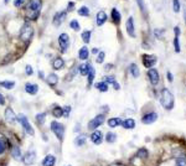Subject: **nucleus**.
Returning a JSON list of instances; mask_svg holds the SVG:
<instances>
[{
  "mask_svg": "<svg viewBox=\"0 0 186 166\" xmlns=\"http://www.w3.org/2000/svg\"><path fill=\"white\" fill-rule=\"evenodd\" d=\"M98 52H99V51H98V49H93V50H92V53H95V55H97Z\"/></svg>",
  "mask_w": 186,
  "mask_h": 166,
  "instance_id": "nucleus-53",
  "label": "nucleus"
},
{
  "mask_svg": "<svg viewBox=\"0 0 186 166\" xmlns=\"http://www.w3.org/2000/svg\"><path fill=\"white\" fill-rule=\"evenodd\" d=\"M88 56H89L88 49H87L86 46H84V47H81L79 51H78V58H79V60H87Z\"/></svg>",
  "mask_w": 186,
  "mask_h": 166,
  "instance_id": "nucleus-26",
  "label": "nucleus"
},
{
  "mask_svg": "<svg viewBox=\"0 0 186 166\" xmlns=\"http://www.w3.org/2000/svg\"><path fill=\"white\" fill-rule=\"evenodd\" d=\"M172 9L175 13H179L180 9H181V5H180V0H172Z\"/></svg>",
  "mask_w": 186,
  "mask_h": 166,
  "instance_id": "nucleus-41",
  "label": "nucleus"
},
{
  "mask_svg": "<svg viewBox=\"0 0 186 166\" xmlns=\"http://www.w3.org/2000/svg\"><path fill=\"white\" fill-rule=\"evenodd\" d=\"M82 40H83L84 44H89V42H91V31L84 30V31L82 32Z\"/></svg>",
  "mask_w": 186,
  "mask_h": 166,
  "instance_id": "nucleus-35",
  "label": "nucleus"
},
{
  "mask_svg": "<svg viewBox=\"0 0 186 166\" xmlns=\"http://www.w3.org/2000/svg\"><path fill=\"white\" fill-rule=\"evenodd\" d=\"M174 49H175V52H176V53H180V51H181L180 41H179V36H176V35H175V38H174Z\"/></svg>",
  "mask_w": 186,
  "mask_h": 166,
  "instance_id": "nucleus-36",
  "label": "nucleus"
},
{
  "mask_svg": "<svg viewBox=\"0 0 186 166\" xmlns=\"http://www.w3.org/2000/svg\"><path fill=\"white\" fill-rule=\"evenodd\" d=\"M102 140H103V134H102L101 130H95V132L91 134V141L95 144V145L102 144Z\"/></svg>",
  "mask_w": 186,
  "mask_h": 166,
  "instance_id": "nucleus-11",
  "label": "nucleus"
},
{
  "mask_svg": "<svg viewBox=\"0 0 186 166\" xmlns=\"http://www.w3.org/2000/svg\"><path fill=\"white\" fill-rule=\"evenodd\" d=\"M139 157H143V159H147L148 157V155H149V152H148V150L147 149H140V150H138V154H136Z\"/></svg>",
  "mask_w": 186,
  "mask_h": 166,
  "instance_id": "nucleus-40",
  "label": "nucleus"
},
{
  "mask_svg": "<svg viewBox=\"0 0 186 166\" xmlns=\"http://www.w3.org/2000/svg\"><path fill=\"white\" fill-rule=\"evenodd\" d=\"M0 86L5 89H13L15 87V82L14 81H0Z\"/></svg>",
  "mask_w": 186,
  "mask_h": 166,
  "instance_id": "nucleus-28",
  "label": "nucleus"
},
{
  "mask_svg": "<svg viewBox=\"0 0 186 166\" xmlns=\"http://www.w3.org/2000/svg\"><path fill=\"white\" fill-rule=\"evenodd\" d=\"M120 19H122V16H120L119 11H118L115 8L112 9V20H113V22H114L115 25H118V24L120 22Z\"/></svg>",
  "mask_w": 186,
  "mask_h": 166,
  "instance_id": "nucleus-29",
  "label": "nucleus"
},
{
  "mask_svg": "<svg viewBox=\"0 0 186 166\" xmlns=\"http://www.w3.org/2000/svg\"><path fill=\"white\" fill-rule=\"evenodd\" d=\"M122 119L120 118H118V117H115V118H111L109 120H108V127L109 128H117V127H119V125H122Z\"/></svg>",
  "mask_w": 186,
  "mask_h": 166,
  "instance_id": "nucleus-22",
  "label": "nucleus"
},
{
  "mask_svg": "<svg viewBox=\"0 0 186 166\" xmlns=\"http://www.w3.org/2000/svg\"><path fill=\"white\" fill-rule=\"evenodd\" d=\"M156 119H158V114H156L155 112H150V113H147V114L142 118V121H143L144 124H153V123L156 121Z\"/></svg>",
  "mask_w": 186,
  "mask_h": 166,
  "instance_id": "nucleus-12",
  "label": "nucleus"
},
{
  "mask_svg": "<svg viewBox=\"0 0 186 166\" xmlns=\"http://www.w3.org/2000/svg\"><path fill=\"white\" fill-rule=\"evenodd\" d=\"M166 78H168V79H169L170 82H172V81H174V77H172V73H171V72H168V73H166Z\"/></svg>",
  "mask_w": 186,
  "mask_h": 166,
  "instance_id": "nucleus-51",
  "label": "nucleus"
},
{
  "mask_svg": "<svg viewBox=\"0 0 186 166\" xmlns=\"http://www.w3.org/2000/svg\"><path fill=\"white\" fill-rule=\"evenodd\" d=\"M136 3H138V5H139V8H140L142 13H143L144 15H147V8H145V4H144L143 0H136Z\"/></svg>",
  "mask_w": 186,
  "mask_h": 166,
  "instance_id": "nucleus-42",
  "label": "nucleus"
},
{
  "mask_svg": "<svg viewBox=\"0 0 186 166\" xmlns=\"http://www.w3.org/2000/svg\"><path fill=\"white\" fill-rule=\"evenodd\" d=\"M5 120L9 124H15L16 123V115L14 113V110L11 108H6L5 109Z\"/></svg>",
  "mask_w": 186,
  "mask_h": 166,
  "instance_id": "nucleus-13",
  "label": "nucleus"
},
{
  "mask_svg": "<svg viewBox=\"0 0 186 166\" xmlns=\"http://www.w3.org/2000/svg\"><path fill=\"white\" fill-rule=\"evenodd\" d=\"M142 61H143V65H144L147 68H150V67H153L154 65H156L158 57L154 56V55H143V56H142Z\"/></svg>",
  "mask_w": 186,
  "mask_h": 166,
  "instance_id": "nucleus-7",
  "label": "nucleus"
},
{
  "mask_svg": "<svg viewBox=\"0 0 186 166\" xmlns=\"http://www.w3.org/2000/svg\"><path fill=\"white\" fill-rule=\"evenodd\" d=\"M46 82H47V85L51 86V87H55L57 83H59V76L56 73H50L46 78Z\"/></svg>",
  "mask_w": 186,
  "mask_h": 166,
  "instance_id": "nucleus-18",
  "label": "nucleus"
},
{
  "mask_svg": "<svg viewBox=\"0 0 186 166\" xmlns=\"http://www.w3.org/2000/svg\"><path fill=\"white\" fill-rule=\"evenodd\" d=\"M122 127L124 129H134L135 128V120L131 118H128V119L122 121Z\"/></svg>",
  "mask_w": 186,
  "mask_h": 166,
  "instance_id": "nucleus-20",
  "label": "nucleus"
},
{
  "mask_svg": "<svg viewBox=\"0 0 186 166\" xmlns=\"http://www.w3.org/2000/svg\"><path fill=\"white\" fill-rule=\"evenodd\" d=\"M19 121H20V124H21V127L24 128V130H25V133L26 134H29V135H34L35 134V130H34V128L31 127V124L29 123V119L25 117V115H19Z\"/></svg>",
  "mask_w": 186,
  "mask_h": 166,
  "instance_id": "nucleus-5",
  "label": "nucleus"
},
{
  "mask_svg": "<svg viewBox=\"0 0 186 166\" xmlns=\"http://www.w3.org/2000/svg\"><path fill=\"white\" fill-rule=\"evenodd\" d=\"M52 67H54V69H62V68L65 67V61H63L61 57H57V58L54 60Z\"/></svg>",
  "mask_w": 186,
  "mask_h": 166,
  "instance_id": "nucleus-24",
  "label": "nucleus"
},
{
  "mask_svg": "<svg viewBox=\"0 0 186 166\" xmlns=\"http://www.w3.org/2000/svg\"><path fill=\"white\" fill-rule=\"evenodd\" d=\"M104 120H106V115H104V114H98V115H96L93 119L89 120V123H88V129H89V130L97 129L99 125H102V124L104 123Z\"/></svg>",
  "mask_w": 186,
  "mask_h": 166,
  "instance_id": "nucleus-4",
  "label": "nucleus"
},
{
  "mask_svg": "<svg viewBox=\"0 0 186 166\" xmlns=\"http://www.w3.org/2000/svg\"><path fill=\"white\" fill-rule=\"evenodd\" d=\"M50 128H51V132L55 134V136H56L60 141H62V140H63V136H65V127L62 125V124L59 123V121H56V120H54V121H51V124H50Z\"/></svg>",
  "mask_w": 186,
  "mask_h": 166,
  "instance_id": "nucleus-3",
  "label": "nucleus"
},
{
  "mask_svg": "<svg viewBox=\"0 0 186 166\" xmlns=\"http://www.w3.org/2000/svg\"><path fill=\"white\" fill-rule=\"evenodd\" d=\"M92 65L91 63H83V65H81L79 67H78V72L82 74V76H87L88 74V72H89V67H91Z\"/></svg>",
  "mask_w": 186,
  "mask_h": 166,
  "instance_id": "nucleus-27",
  "label": "nucleus"
},
{
  "mask_svg": "<svg viewBox=\"0 0 186 166\" xmlns=\"http://www.w3.org/2000/svg\"><path fill=\"white\" fill-rule=\"evenodd\" d=\"M73 9H75V3H73V2H70L68 5H67V10H68V11H72Z\"/></svg>",
  "mask_w": 186,
  "mask_h": 166,
  "instance_id": "nucleus-49",
  "label": "nucleus"
},
{
  "mask_svg": "<svg viewBox=\"0 0 186 166\" xmlns=\"http://www.w3.org/2000/svg\"><path fill=\"white\" fill-rule=\"evenodd\" d=\"M109 166H125V165L122 164V162H113V164H111Z\"/></svg>",
  "mask_w": 186,
  "mask_h": 166,
  "instance_id": "nucleus-52",
  "label": "nucleus"
},
{
  "mask_svg": "<svg viewBox=\"0 0 186 166\" xmlns=\"http://www.w3.org/2000/svg\"><path fill=\"white\" fill-rule=\"evenodd\" d=\"M52 115H54L55 118H61V117H63V109H62L61 107L56 105V107L54 108V110H52Z\"/></svg>",
  "mask_w": 186,
  "mask_h": 166,
  "instance_id": "nucleus-33",
  "label": "nucleus"
},
{
  "mask_svg": "<svg viewBox=\"0 0 186 166\" xmlns=\"http://www.w3.org/2000/svg\"><path fill=\"white\" fill-rule=\"evenodd\" d=\"M32 34H34L32 26H31L29 22H25V24L22 25L21 30H20V40L22 41V42L27 44L29 41L31 40V37H32Z\"/></svg>",
  "mask_w": 186,
  "mask_h": 166,
  "instance_id": "nucleus-2",
  "label": "nucleus"
},
{
  "mask_svg": "<svg viewBox=\"0 0 186 166\" xmlns=\"http://www.w3.org/2000/svg\"><path fill=\"white\" fill-rule=\"evenodd\" d=\"M22 161L25 165H34L36 161V152L35 151H27L22 156Z\"/></svg>",
  "mask_w": 186,
  "mask_h": 166,
  "instance_id": "nucleus-10",
  "label": "nucleus"
},
{
  "mask_svg": "<svg viewBox=\"0 0 186 166\" xmlns=\"http://www.w3.org/2000/svg\"><path fill=\"white\" fill-rule=\"evenodd\" d=\"M45 119H46V114L45 113H40V114L36 115V121H37L38 125H42V124L45 123Z\"/></svg>",
  "mask_w": 186,
  "mask_h": 166,
  "instance_id": "nucleus-37",
  "label": "nucleus"
},
{
  "mask_svg": "<svg viewBox=\"0 0 186 166\" xmlns=\"http://www.w3.org/2000/svg\"><path fill=\"white\" fill-rule=\"evenodd\" d=\"M66 166H72V165H66Z\"/></svg>",
  "mask_w": 186,
  "mask_h": 166,
  "instance_id": "nucleus-56",
  "label": "nucleus"
},
{
  "mask_svg": "<svg viewBox=\"0 0 186 166\" xmlns=\"http://www.w3.org/2000/svg\"><path fill=\"white\" fill-rule=\"evenodd\" d=\"M24 3H25V0H15V2H14V5H15L16 8H20V6L24 5Z\"/></svg>",
  "mask_w": 186,
  "mask_h": 166,
  "instance_id": "nucleus-48",
  "label": "nucleus"
},
{
  "mask_svg": "<svg viewBox=\"0 0 186 166\" xmlns=\"http://www.w3.org/2000/svg\"><path fill=\"white\" fill-rule=\"evenodd\" d=\"M104 58H106V52H103V51L98 52V56H97V63H103V62H104Z\"/></svg>",
  "mask_w": 186,
  "mask_h": 166,
  "instance_id": "nucleus-44",
  "label": "nucleus"
},
{
  "mask_svg": "<svg viewBox=\"0 0 186 166\" xmlns=\"http://www.w3.org/2000/svg\"><path fill=\"white\" fill-rule=\"evenodd\" d=\"M96 88L99 92H107L108 91V85L106 82H98V83H96Z\"/></svg>",
  "mask_w": 186,
  "mask_h": 166,
  "instance_id": "nucleus-34",
  "label": "nucleus"
},
{
  "mask_svg": "<svg viewBox=\"0 0 186 166\" xmlns=\"http://www.w3.org/2000/svg\"><path fill=\"white\" fill-rule=\"evenodd\" d=\"M25 91H26L27 94L35 96L38 92V86L35 85V83H26V85H25Z\"/></svg>",
  "mask_w": 186,
  "mask_h": 166,
  "instance_id": "nucleus-16",
  "label": "nucleus"
},
{
  "mask_svg": "<svg viewBox=\"0 0 186 166\" xmlns=\"http://www.w3.org/2000/svg\"><path fill=\"white\" fill-rule=\"evenodd\" d=\"M115 140H117V134H115V133H113V132L107 133V135H106V141H107L108 144H113V143H115Z\"/></svg>",
  "mask_w": 186,
  "mask_h": 166,
  "instance_id": "nucleus-31",
  "label": "nucleus"
},
{
  "mask_svg": "<svg viewBox=\"0 0 186 166\" xmlns=\"http://www.w3.org/2000/svg\"><path fill=\"white\" fill-rule=\"evenodd\" d=\"M25 71H26V74H27V76H32V73H34V68H32L30 65H26Z\"/></svg>",
  "mask_w": 186,
  "mask_h": 166,
  "instance_id": "nucleus-46",
  "label": "nucleus"
},
{
  "mask_svg": "<svg viewBox=\"0 0 186 166\" xmlns=\"http://www.w3.org/2000/svg\"><path fill=\"white\" fill-rule=\"evenodd\" d=\"M11 156H13L15 160H20V159H22L21 148H20V146H18V145L13 146V149H11Z\"/></svg>",
  "mask_w": 186,
  "mask_h": 166,
  "instance_id": "nucleus-21",
  "label": "nucleus"
},
{
  "mask_svg": "<svg viewBox=\"0 0 186 166\" xmlns=\"http://www.w3.org/2000/svg\"><path fill=\"white\" fill-rule=\"evenodd\" d=\"M62 109H63V117H68L70 113H71V107H70V105H66V107H63Z\"/></svg>",
  "mask_w": 186,
  "mask_h": 166,
  "instance_id": "nucleus-47",
  "label": "nucleus"
},
{
  "mask_svg": "<svg viewBox=\"0 0 186 166\" xmlns=\"http://www.w3.org/2000/svg\"><path fill=\"white\" fill-rule=\"evenodd\" d=\"M129 73L134 77V78H138L139 74H140V69H139V67L136 66V63H131L129 66Z\"/></svg>",
  "mask_w": 186,
  "mask_h": 166,
  "instance_id": "nucleus-23",
  "label": "nucleus"
},
{
  "mask_svg": "<svg viewBox=\"0 0 186 166\" xmlns=\"http://www.w3.org/2000/svg\"><path fill=\"white\" fill-rule=\"evenodd\" d=\"M5 104V97L0 93V105H4Z\"/></svg>",
  "mask_w": 186,
  "mask_h": 166,
  "instance_id": "nucleus-50",
  "label": "nucleus"
},
{
  "mask_svg": "<svg viewBox=\"0 0 186 166\" xmlns=\"http://www.w3.org/2000/svg\"><path fill=\"white\" fill-rule=\"evenodd\" d=\"M127 32L130 37H135V29H134V19L133 16H129L127 20Z\"/></svg>",
  "mask_w": 186,
  "mask_h": 166,
  "instance_id": "nucleus-15",
  "label": "nucleus"
},
{
  "mask_svg": "<svg viewBox=\"0 0 186 166\" xmlns=\"http://www.w3.org/2000/svg\"><path fill=\"white\" fill-rule=\"evenodd\" d=\"M59 45H60L61 52L65 53L67 51L68 46H70V36L66 32H63V34L60 35V37H59Z\"/></svg>",
  "mask_w": 186,
  "mask_h": 166,
  "instance_id": "nucleus-6",
  "label": "nucleus"
},
{
  "mask_svg": "<svg viewBox=\"0 0 186 166\" xmlns=\"http://www.w3.org/2000/svg\"><path fill=\"white\" fill-rule=\"evenodd\" d=\"M104 82L107 83V85H108V83H109V85H113V83L115 82V78H114L113 76H107V77L104 78Z\"/></svg>",
  "mask_w": 186,
  "mask_h": 166,
  "instance_id": "nucleus-45",
  "label": "nucleus"
},
{
  "mask_svg": "<svg viewBox=\"0 0 186 166\" xmlns=\"http://www.w3.org/2000/svg\"><path fill=\"white\" fill-rule=\"evenodd\" d=\"M38 78H43V72L42 71L38 72Z\"/></svg>",
  "mask_w": 186,
  "mask_h": 166,
  "instance_id": "nucleus-54",
  "label": "nucleus"
},
{
  "mask_svg": "<svg viewBox=\"0 0 186 166\" xmlns=\"http://www.w3.org/2000/svg\"><path fill=\"white\" fill-rule=\"evenodd\" d=\"M160 103L164 109L171 110L174 108V96L168 88H163L160 92Z\"/></svg>",
  "mask_w": 186,
  "mask_h": 166,
  "instance_id": "nucleus-1",
  "label": "nucleus"
},
{
  "mask_svg": "<svg viewBox=\"0 0 186 166\" xmlns=\"http://www.w3.org/2000/svg\"><path fill=\"white\" fill-rule=\"evenodd\" d=\"M86 140H87L86 135H79V136H77L75 139V145L76 146H83L86 144Z\"/></svg>",
  "mask_w": 186,
  "mask_h": 166,
  "instance_id": "nucleus-32",
  "label": "nucleus"
},
{
  "mask_svg": "<svg viewBox=\"0 0 186 166\" xmlns=\"http://www.w3.org/2000/svg\"><path fill=\"white\" fill-rule=\"evenodd\" d=\"M164 32H165V30H164V29H155V30H154L155 37H158V38H163Z\"/></svg>",
  "mask_w": 186,
  "mask_h": 166,
  "instance_id": "nucleus-43",
  "label": "nucleus"
},
{
  "mask_svg": "<svg viewBox=\"0 0 186 166\" xmlns=\"http://www.w3.org/2000/svg\"><path fill=\"white\" fill-rule=\"evenodd\" d=\"M66 11H59V13H56L55 14V16H54V25L55 26H59V25H61L62 22H63V20L66 19Z\"/></svg>",
  "mask_w": 186,
  "mask_h": 166,
  "instance_id": "nucleus-14",
  "label": "nucleus"
},
{
  "mask_svg": "<svg viewBox=\"0 0 186 166\" xmlns=\"http://www.w3.org/2000/svg\"><path fill=\"white\" fill-rule=\"evenodd\" d=\"M56 164V157L54 155H46L42 160V166H55Z\"/></svg>",
  "mask_w": 186,
  "mask_h": 166,
  "instance_id": "nucleus-17",
  "label": "nucleus"
},
{
  "mask_svg": "<svg viewBox=\"0 0 186 166\" xmlns=\"http://www.w3.org/2000/svg\"><path fill=\"white\" fill-rule=\"evenodd\" d=\"M41 6H42V0H29V4H27L29 11L38 13Z\"/></svg>",
  "mask_w": 186,
  "mask_h": 166,
  "instance_id": "nucleus-9",
  "label": "nucleus"
},
{
  "mask_svg": "<svg viewBox=\"0 0 186 166\" xmlns=\"http://www.w3.org/2000/svg\"><path fill=\"white\" fill-rule=\"evenodd\" d=\"M8 149V140L3 136L0 135V155H3Z\"/></svg>",
  "mask_w": 186,
  "mask_h": 166,
  "instance_id": "nucleus-25",
  "label": "nucleus"
},
{
  "mask_svg": "<svg viewBox=\"0 0 186 166\" xmlns=\"http://www.w3.org/2000/svg\"><path fill=\"white\" fill-rule=\"evenodd\" d=\"M70 27H71V29H73L75 31H79V29H81V26H79V24H78V21H77V20H71V22H70Z\"/></svg>",
  "mask_w": 186,
  "mask_h": 166,
  "instance_id": "nucleus-39",
  "label": "nucleus"
},
{
  "mask_svg": "<svg viewBox=\"0 0 186 166\" xmlns=\"http://www.w3.org/2000/svg\"><path fill=\"white\" fill-rule=\"evenodd\" d=\"M148 77H149V81L153 86H156L159 81H160V76H159V72L155 69V68H149L148 71Z\"/></svg>",
  "mask_w": 186,
  "mask_h": 166,
  "instance_id": "nucleus-8",
  "label": "nucleus"
},
{
  "mask_svg": "<svg viewBox=\"0 0 186 166\" xmlns=\"http://www.w3.org/2000/svg\"><path fill=\"white\" fill-rule=\"evenodd\" d=\"M106 21H107V14H106L104 11H99V13L97 14V16H96V22H97V25H98V26H102V25H104Z\"/></svg>",
  "mask_w": 186,
  "mask_h": 166,
  "instance_id": "nucleus-19",
  "label": "nucleus"
},
{
  "mask_svg": "<svg viewBox=\"0 0 186 166\" xmlns=\"http://www.w3.org/2000/svg\"><path fill=\"white\" fill-rule=\"evenodd\" d=\"M78 14H79L81 16H88V15H89V9H88L87 6H81V8L78 9Z\"/></svg>",
  "mask_w": 186,
  "mask_h": 166,
  "instance_id": "nucleus-38",
  "label": "nucleus"
},
{
  "mask_svg": "<svg viewBox=\"0 0 186 166\" xmlns=\"http://www.w3.org/2000/svg\"><path fill=\"white\" fill-rule=\"evenodd\" d=\"M95 76H96V71H95V68L91 66V67H89V72H88V74H87V77H88V87L92 86L93 79H95Z\"/></svg>",
  "mask_w": 186,
  "mask_h": 166,
  "instance_id": "nucleus-30",
  "label": "nucleus"
},
{
  "mask_svg": "<svg viewBox=\"0 0 186 166\" xmlns=\"http://www.w3.org/2000/svg\"><path fill=\"white\" fill-rule=\"evenodd\" d=\"M5 3H9V0H5Z\"/></svg>",
  "mask_w": 186,
  "mask_h": 166,
  "instance_id": "nucleus-55",
  "label": "nucleus"
}]
</instances>
